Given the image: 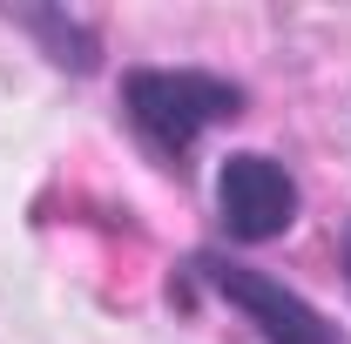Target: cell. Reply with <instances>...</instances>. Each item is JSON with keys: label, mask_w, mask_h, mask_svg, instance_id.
<instances>
[{"label": "cell", "mask_w": 351, "mask_h": 344, "mask_svg": "<svg viewBox=\"0 0 351 344\" xmlns=\"http://www.w3.org/2000/svg\"><path fill=\"white\" fill-rule=\"evenodd\" d=\"M122 108L162 162H182L203 142V129L243 115V88L210 68H135L122 75Z\"/></svg>", "instance_id": "cell-1"}, {"label": "cell", "mask_w": 351, "mask_h": 344, "mask_svg": "<svg viewBox=\"0 0 351 344\" xmlns=\"http://www.w3.org/2000/svg\"><path fill=\"white\" fill-rule=\"evenodd\" d=\"M189 270H196L230 310H243V317L263 331V344H338V331H331L298 291H284L277 277H263V270H250V263H230V257H217V250H203Z\"/></svg>", "instance_id": "cell-2"}, {"label": "cell", "mask_w": 351, "mask_h": 344, "mask_svg": "<svg viewBox=\"0 0 351 344\" xmlns=\"http://www.w3.org/2000/svg\"><path fill=\"white\" fill-rule=\"evenodd\" d=\"M217 216L237 243H270L298 223V182H291L284 162L243 149L217 169Z\"/></svg>", "instance_id": "cell-3"}, {"label": "cell", "mask_w": 351, "mask_h": 344, "mask_svg": "<svg viewBox=\"0 0 351 344\" xmlns=\"http://www.w3.org/2000/svg\"><path fill=\"white\" fill-rule=\"evenodd\" d=\"M345 284H351V230H345Z\"/></svg>", "instance_id": "cell-4"}]
</instances>
